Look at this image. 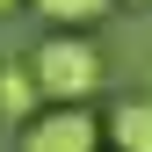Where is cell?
I'll list each match as a JSON object with an SVG mask.
<instances>
[{"mask_svg":"<svg viewBox=\"0 0 152 152\" xmlns=\"http://www.w3.org/2000/svg\"><path fill=\"white\" fill-rule=\"evenodd\" d=\"M0 109H7V116H36V109H44V94H36V72H29V58H15V65H0Z\"/></svg>","mask_w":152,"mask_h":152,"instance_id":"277c9868","label":"cell"},{"mask_svg":"<svg viewBox=\"0 0 152 152\" xmlns=\"http://www.w3.org/2000/svg\"><path fill=\"white\" fill-rule=\"evenodd\" d=\"M36 15H44V22L80 29V22H102V15H109V0H36Z\"/></svg>","mask_w":152,"mask_h":152,"instance_id":"5b68a950","label":"cell"},{"mask_svg":"<svg viewBox=\"0 0 152 152\" xmlns=\"http://www.w3.org/2000/svg\"><path fill=\"white\" fill-rule=\"evenodd\" d=\"M7 7H15V0H0V15H7Z\"/></svg>","mask_w":152,"mask_h":152,"instance_id":"8992f818","label":"cell"},{"mask_svg":"<svg viewBox=\"0 0 152 152\" xmlns=\"http://www.w3.org/2000/svg\"><path fill=\"white\" fill-rule=\"evenodd\" d=\"M22 152H102V123L87 116V102H51L22 123Z\"/></svg>","mask_w":152,"mask_h":152,"instance_id":"7a4b0ae2","label":"cell"},{"mask_svg":"<svg viewBox=\"0 0 152 152\" xmlns=\"http://www.w3.org/2000/svg\"><path fill=\"white\" fill-rule=\"evenodd\" d=\"M29 72H36V94L44 102H87L102 87V51L87 36H44L29 51Z\"/></svg>","mask_w":152,"mask_h":152,"instance_id":"6da1fadb","label":"cell"},{"mask_svg":"<svg viewBox=\"0 0 152 152\" xmlns=\"http://www.w3.org/2000/svg\"><path fill=\"white\" fill-rule=\"evenodd\" d=\"M109 138H116V152H152V94L145 102H116Z\"/></svg>","mask_w":152,"mask_h":152,"instance_id":"3957f363","label":"cell"}]
</instances>
